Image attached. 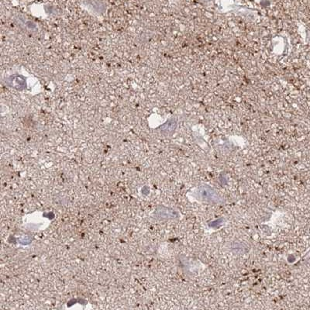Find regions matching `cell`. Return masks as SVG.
I'll return each instance as SVG.
<instances>
[{"instance_id":"1","label":"cell","mask_w":310,"mask_h":310,"mask_svg":"<svg viewBox=\"0 0 310 310\" xmlns=\"http://www.w3.org/2000/svg\"><path fill=\"white\" fill-rule=\"evenodd\" d=\"M201 195L202 196V197L204 198L206 200H215V199H217V196H216V192H214L209 187H203L202 189L200 192Z\"/></svg>"}]
</instances>
